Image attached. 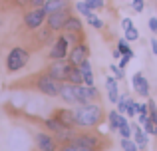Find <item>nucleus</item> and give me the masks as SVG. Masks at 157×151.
Instances as JSON below:
<instances>
[{"mask_svg": "<svg viewBox=\"0 0 157 151\" xmlns=\"http://www.w3.org/2000/svg\"><path fill=\"white\" fill-rule=\"evenodd\" d=\"M74 119L78 127H96L104 121V109L98 104H82L74 109Z\"/></svg>", "mask_w": 157, "mask_h": 151, "instance_id": "f257e3e1", "label": "nucleus"}, {"mask_svg": "<svg viewBox=\"0 0 157 151\" xmlns=\"http://www.w3.org/2000/svg\"><path fill=\"white\" fill-rule=\"evenodd\" d=\"M72 141L78 145H84V147H88L92 151H104L105 147H109V139H105L100 133H80Z\"/></svg>", "mask_w": 157, "mask_h": 151, "instance_id": "f03ea898", "label": "nucleus"}, {"mask_svg": "<svg viewBox=\"0 0 157 151\" xmlns=\"http://www.w3.org/2000/svg\"><path fill=\"white\" fill-rule=\"evenodd\" d=\"M60 85H62V81H58L56 77H52L48 72L36 77V89H38L40 93H44V96H50V97L60 96Z\"/></svg>", "mask_w": 157, "mask_h": 151, "instance_id": "7ed1b4c3", "label": "nucleus"}, {"mask_svg": "<svg viewBox=\"0 0 157 151\" xmlns=\"http://www.w3.org/2000/svg\"><path fill=\"white\" fill-rule=\"evenodd\" d=\"M28 60H30L28 50H24V48H14V50L8 54V58H6L8 72H18V70H22V68L28 64Z\"/></svg>", "mask_w": 157, "mask_h": 151, "instance_id": "20e7f679", "label": "nucleus"}, {"mask_svg": "<svg viewBox=\"0 0 157 151\" xmlns=\"http://www.w3.org/2000/svg\"><path fill=\"white\" fill-rule=\"evenodd\" d=\"M74 64L70 60H54V64L48 68V74L52 77H56L58 81H68V76H70V70H72Z\"/></svg>", "mask_w": 157, "mask_h": 151, "instance_id": "39448f33", "label": "nucleus"}, {"mask_svg": "<svg viewBox=\"0 0 157 151\" xmlns=\"http://www.w3.org/2000/svg\"><path fill=\"white\" fill-rule=\"evenodd\" d=\"M46 16L48 14H46L44 8H32V10H28L26 14H24V24H26V28H30V30H38V28L46 22Z\"/></svg>", "mask_w": 157, "mask_h": 151, "instance_id": "423d86ee", "label": "nucleus"}, {"mask_svg": "<svg viewBox=\"0 0 157 151\" xmlns=\"http://www.w3.org/2000/svg\"><path fill=\"white\" fill-rule=\"evenodd\" d=\"M68 18H70V8H64L58 12H50L46 16V24L50 30H64V24L68 22Z\"/></svg>", "mask_w": 157, "mask_h": 151, "instance_id": "0eeeda50", "label": "nucleus"}, {"mask_svg": "<svg viewBox=\"0 0 157 151\" xmlns=\"http://www.w3.org/2000/svg\"><path fill=\"white\" fill-rule=\"evenodd\" d=\"M90 58V46L86 42H78V44H74V48L70 50V54H68V60L74 64V66H80L84 60H88Z\"/></svg>", "mask_w": 157, "mask_h": 151, "instance_id": "6e6552de", "label": "nucleus"}, {"mask_svg": "<svg viewBox=\"0 0 157 151\" xmlns=\"http://www.w3.org/2000/svg\"><path fill=\"white\" fill-rule=\"evenodd\" d=\"M68 38H66V34H62L60 38L54 42V46H52V50H50V58L52 60H66L68 58Z\"/></svg>", "mask_w": 157, "mask_h": 151, "instance_id": "1a4fd4ad", "label": "nucleus"}, {"mask_svg": "<svg viewBox=\"0 0 157 151\" xmlns=\"http://www.w3.org/2000/svg\"><path fill=\"white\" fill-rule=\"evenodd\" d=\"M36 145H38L40 151H56L58 149V141L50 133H36Z\"/></svg>", "mask_w": 157, "mask_h": 151, "instance_id": "9d476101", "label": "nucleus"}, {"mask_svg": "<svg viewBox=\"0 0 157 151\" xmlns=\"http://www.w3.org/2000/svg\"><path fill=\"white\" fill-rule=\"evenodd\" d=\"M131 81H133V89H135V92H137L141 97H147V96H149V81L145 80V76H143L141 72H135V74H133V80H131Z\"/></svg>", "mask_w": 157, "mask_h": 151, "instance_id": "9b49d317", "label": "nucleus"}, {"mask_svg": "<svg viewBox=\"0 0 157 151\" xmlns=\"http://www.w3.org/2000/svg\"><path fill=\"white\" fill-rule=\"evenodd\" d=\"M131 131H133V141L137 143L139 151L145 149L147 147V133H145V129H141L137 123H131Z\"/></svg>", "mask_w": 157, "mask_h": 151, "instance_id": "f8f14e48", "label": "nucleus"}, {"mask_svg": "<svg viewBox=\"0 0 157 151\" xmlns=\"http://www.w3.org/2000/svg\"><path fill=\"white\" fill-rule=\"evenodd\" d=\"M54 117L56 119H60L64 125H68V127H76V119H74V109H58L56 113H54Z\"/></svg>", "mask_w": 157, "mask_h": 151, "instance_id": "ddd939ff", "label": "nucleus"}, {"mask_svg": "<svg viewBox=\"0 0 157 151\" xmlns=\"http://www.w3.org/2000/svg\"><path fill=\"white\" fill-rule=\"evenodd\" d=\"M105 85H107V97H109L111 104H117L119 100V92H117V80L111 76L105 77Z\"/></svg>", "mask_w": 157, "mask_h": 151, "instance_id": "4468645a", "label": "nucleus"}, {"mask_svg": "<svg viewBox=\"0 0 157 151\" xmlns=\"http://www.w3.org/2000/svg\"><path fill=\"white\" fill-rule=\"evenodd\" d=\"M42 8L46 10V14L58 12V10H64V8H70V0H48V2H44Z\"/></svg>", "mask_w": 157, "mask_h": 151, "instance_id": "2eb2a0df", "label": "nucleus"}, {"mask_svg": "<svg viewBox=\"0 0 157 151\" xmlns=\"http://www.w3.org/2000/svg\"><path fill=\"white\" fill-rule=\"evenodd\" d=\"M64 30H66V32H76V34H80V32L84 30V24H82L80 18H76V16H70L68 22L64 24Z\"/></svg>", "mask_w": 157, "mask_h": 151, "instance_id": "dca6fc26", "label": "nucleus"}, {"mask_svg": "<svg viewBox=\"0 0 157 151\" xmlns=\"http://www.w3.org/2000/svg\"><path fill=\"white\" fill-rule=\"evenodd\" d=\"M68 81H72V84H76V85L84 84V76H82L80 66H72V70H70V76H68Z\"/></svg>", "mask_w": 157, "mask_h": 151, "instance_id": "f3484780", "label": "nucleus"}, {"mask_svg": "<svg viewBox=\"0 0 157 151\" xmlns=\"http://www.w3.org/2000/svg\"><path fill=\"white\" fill-rule=\"evenodd\" d=\"M107 123H109L111 131H117V129H119V111H117V109H113V111L107 113Z\"/></svg>", "mask_w": 157, "mask_h": 151, "instance_id": "a211bd4d", "label": "nucleus"}, {"mask_svg": "<svg viewBox=\"0 0 157 151\" xmlns=\"http://www.w3.org/2000/svg\"><path fill=\"white\" fill-rule=\"evenodd\" d=\"M117 50L121 52L123 56H127V58H133V56H135V52L131 50L129 46H127V40H125V38H121V40L117 42Z\"/></svg>", "mask_w": 157, "mask_h": 151, "instance_id": "6ab92c4d", "label": "nucleus"}, {"mask_svg": "<svg viewBox=\"0 0 157 151\" xmlns=\"http://www.w3.org/2000/svg\"><path fill=\"white\" fill-rule=\"evenodd\" d=\"M60 151H92V149L84 147V145H78V143H74V141H68V143L62 145Z\"/></svg>", "mask_w": 157, "mask_h": 151, "instance_id": "aec40b11", "label": "nucleus"}, {"mask_svg": "<svg viewBox=\"0 0 157 151\" xmlns=\"http://www.w3.org/2000/svg\"><path fill=\"white\" fill-rule=\"evenodd\" d=\"M123 38H125L127 42H135V40H139V32L131 26V28H127V30H123Z\"/></svg>", "mask_w": 157, "mask_h": 151, "instance_id": "412c9836", "label": "nucleus"}, {"mask_svg": "<svg viewBox=\"0 0 157 151\" xmlns=\"http://www.w3.org/2000/svg\"><path fill=\"white\" fill-rule=\"evenodd\" d=\"M76 10L80 12V14H84L86 18H90V16L94 14V10H92V8H90L86 2H76Z\"/></svg>", "mask_w": 157, "mask_h": 151, "instance_id": "4be33fe9", "label": "nucleus"}, {"mask_svg": "<svg viewBox=\"0 0 157 151\" xmlns=\"http://www.w3.org/2000/svg\"><path fill=\"white\" fill-rule=\"evenodd\" d=\"M125 115H127V117H135V115H137V101L129 100V97H127V109H125Z\"/></svg>", "mask_w": 157, "mask_h": 151, "instance_id": "5701e85b", "label": "nucleus"}, {"mask_svg": "<svg viewBox=\"0 0 157 151\" xmlns=\"http://www.w3.org/2000/svg\"><path fill=\"white\" fill-rule=\"evenodd\" d=\"M147 109H149V119L151 121H157V105H155L153 100L147 101Z\"/></svg>", "mask_w": 157, "mask_h": 151, "instance_id": "b1692460", "label": "nucleus"}, {"mask_svg": "<svg viewBox=\"0 0 157 151\" xmlns=\"http://www.w3.org/2000/svg\"><path fill=\"white\" fill-rule=\"evenodd\" d=\"M121 149H123V151H129V149H139V147H137V143H135V141L121 137Z\"/></svg>", "mask_w": 157, "mask_h": 151, "instance_id": "393cba45", "label": "nucleus"}, {"mask_svg": "<svg viewBox=\"0 0 157 151\" xmlns=\"http://www.w3.org/2000/svg\"><path fill=\"white\" fill-rule=\"evenodd\" d=\"M117 133H119L121 137H125V139H129V137L133 135V131H131V125H129V123H127V125H121V127L117 129Z\"/></svg>", "mask_w": 157, "mask_h": 151, "instance_id": "a878e982", "label": "nucleus"}, {"mask_svg": "<svg viewBox=\"0 0 157 151\" xmlns=\"http://www.w3.org/2000/svg\"><path fill=\"white\" fill-rule=\"evenodd\" d=\"M117 111L119 113H125V109H127V96H119V100H117Z\"/></svg>", "mask_w": 157, "mask_h": 151, "instance_id": "bb28decb", "label": "nucleus"}, {"mask_svg": "<svg viewBox=\"0 0 157 151\" xmlns=\"http://www.w3.org/2000/svg\"><path fill=\"white\" fill-rule=\"evenodd\" d=\"M88 22L92 24V26L96 28V30H101V28H104V22H101V20L98 18L96 14H92V16H90V18H88Z\"/></svg>", "mask_w": 157, "mask_h": 151, "instance_id": "cd10ccee", "label": "nucleus"}, {"mask_svg": "<svg viewBox=\"0 0 157 151\" xmlns=\"http://www.w3.org/2000/svg\"><path fill=\"white\" fill-rule=\"evenodd\" d=\"M131 8H133V12H143V8H145V0H131Z\"/></svg>", "mask_w": 157, "mask_h": 151, "instance_id": "c85d7f7f", "label": "nucleus"}, {"mask_svg": "<svg viewBox=\"0 0 157 151\" xmlns=\"http://www.w3.org/2000/svg\"><path fill=\"white\" fill-rule=\"evenodd\" d=\"M109 70L113 72L115 80H123V77H125V72H123V68H119V66H111Z\"/></svg>", "mask_w": 157, "mask_h": 151, "instance_id": "c756f323", "label": "nucleus"}, {"mask_svg": "<svg viewBox=\"0 0 157 151\" xmlns=\"http://www.w3.org/2000/svg\"><path fill=\"white\" fill-rule=\"evenodd\" d=\"M86 4H88L92 10H100V8H104V0H86Z\"/></svg>", "mask_w": 157, "mask_h": 151, "instance_id": "7c9ffc66", "label": "nucleus"}, {"mask_svg": "<svg viewBox=\"0 0 157 151\" xmlns=\"http://www.w3.org/2000/svg\"><path fill=\"white\" fill-rule=\"evenodd\" d=\"M143 129H145L147 135H155V125H153V121H151V119H147L145 123H143Z\"/></svg>", "mask_w": 157, "mask_h": 151, "instance_id": "2f4dec72", "label": "nucleus"}, {"mask_svg": "<svg viewBox=\"0 0 157 151\" xmlns=\"http://www.w3.org/2000/svg\"><path fill=\"white\" fill-rule=\"evenodd\" d=\"M147 24H149V30L153 32V34H157V18H155V16H151Z\"/></svg>", "mask_w": 157, "mask_h": 151, "instance_id": "473e14b6", "label": "nucleus"}, {"mask_svg": "<svg viewBox=\"0 0 157 151\" xmlns=\"http://www.w3.org/2000/svg\"><path fill=\"white\" fill-rule=\"evenodd\" d=\"M131 26H133V20L131 18H123L121 20V28L123 30H127V28H131Z\"/></svg>", "mask_w": 157, "mask_h": 151, "instance_id": "72a5a7b5", "label": "nucleus"}, {"mask_svg": "<svg viewBox=\"0 0 157 151\" xmlns=\"http://www.w3.org/2000/svg\"><path fill=\"white\" fill-rule=\"evenodd\" d=\"M129 60H131V58H127V56H121V58H119V64H117V66L125 70V66H127V62H129Z\"/></svg>", "mask_w": 157, "mask_h": 151, "instance_id": "f704fd0d", "label": "nucleus"}, {"mask_svg": "<svg viewBox=\"0 0 157 151\" xmlns=\"http://www.w3.org/2000/svg\"><path fill=\"white\" fill-rule=\"evenodd\" d=\"M44 2H48V0H30V6H34V8H42V6H44Z\"/></svg>", "mask_w": 157, "mask_h": 151, "instance_id": "c9c22d12", "label": "nucleus"}, {"mask_svg": "<svg viewBox=\"0 0 157 151\" xmlns=\"http://www.w3.org/2000/svg\"><path fill=\"white\" fill-rule=\"evenodd\" d=\"M151 50H153V54L157 56V40L155 38H151Z\"/></svg>", "mask_w": 157, "mask_h": 151, "instance_id": "e433bc0d", "label": "nucleus"}, {"mask_svg": "<svg viewBox=\"0 0 157 151\" xmlns=\"http://www.w3.org/2000/svg\"><path fill=\"white\" fill-rule=\"evenodd\" d=\"M111 56H113V60H119V58H121V52H119V50H113V54H111Z\"/></svg>", "mask_w": 157, "mask_h": 151, "instance_id": "4c0bfd02", "label": "nucleus"}, {"mask_svg": "<svg viewBox=\"0 0 157 151\" xmlns=\"http://www.w3.org/2000/svg\"><path fill=\"white\" fill-rule=\"evenodd\" d=\"M153 125H155V137H157V121H153Z\"/></svg>", "mask_w": 157, "mask_h": 151, "instance_id": "58836bf2", "label": "nucleus"}, {"mask_svg": "<svg viewBox=\"0 0 157 151\" xmlns=\"http://www.w3.org/2000/svg\"><path fill=\"white\" fill-rule=\"evenodd\" d=\"M129 151H139V149H129Z\"/></svg>", "mask_w": 157, "mask_h": 151, "instance_id": "ea45409f", "label": "nucleus"}]
</instances>
